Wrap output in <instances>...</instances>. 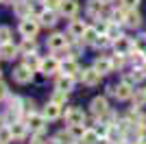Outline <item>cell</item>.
<instances>
[{
  "mask_svg": "<svg viewBox=\"0 0 146 144\" xmlns=\"http://www.w3.org/2000/svg\"><path fill=\"white\" fill-rule=\"evenodd\" d=\"M98 142V133L96 129H85L83 138H81V144H96Z\"/></svg>",
  "mask_w": 146,
  "mask_h": 144,
  "instance_id": "25",
  "label": "cell"
},
{
  "mask_svg": "<svg viewBox=\"0 0 146 144\" xmlns=\"http://www.w3.org/2000/svg\"><path fill=\"white\" fill-rule=\"evenodd\" d=\"M100 77H103V74H100L96 68H90V70L81 72V81H83L85 85H90V87H94V85L100 83Z\"/></svg>",
  "mask_w": 146,
  "mask_h": 144,
  "instance_id": "8",
  "label": "cell"
},
{
  "mask_svg": "<svg viewBox=\"0 0 146 144\" xmlns=\"http://www.w3.org/2000/svg\"><path fill=\"white\" fill-rule=\"evenodd\" d=\"M44 5H46V9H52V11H55V9L61 7V0H44Z\"/></svg>",
  "mask_w": 146,
  "mask_h": 144,
  "instance_id": "36",
  "label": "cell"
},
{
  "mask_svg": "<svg viewBox=\"0 0 146 144\" xmlns=\"http://www.w3.org/2000/svg\"><path fill=\"white\" fill-rule=\"evenodd\" d=\"M66 122L68 125H85V114L79 107H70L66 109Z\"/></svg>",
  "mask_w": 146,
  "mask_h": 144,
  "instance_id": "7",
  "label": "cell"
},
{
  "mask_svg": "<svg viewBox=\"0 0 146 144\" xmlns=\"http://www.w3.org/2000/svg\"><path fill=\"white\" fill-rule=\"evenodd\" d=\"M122 7H127V9H135V7L140 5V0H120Z\"/></svg>",
  "mask_w": 146,
  "mask_h": 144,
  "instance_id": "37",
  "label": "cell"
},
{
  "mask_svg": "<svg viewBox=\"0 0 146 144\" xmlns=\"http://www.w3.org/2000/svg\"><path fill=\"white\" fill-rule=\"evenodd\" d=\"M44 116H46V120H57L61 116V105L50 101L48 105H46V109H44Z\"/></svg>",
  "mask_w": 146,
  "mask_h": 144,
  "instance_id": "17",
  "label": "cell"
},
{
  "mask_svg": "<svg viewBox=\"0 0 146 144\" xmlns=\"http://www.w3.org/2000/svg\"><path fill=\"white\" fill-rule=\"evenodd\" d=\"M59 11L63 13V15H68V18H74L76 11H79V2H76V0H61Z\"/></svg>",
  "mask_w": 146,
  "mask_h": 144,
  "instance_id": "10",
  "label": "cell"
},
{
  "mask_svg": "<svg viewBox=\"0 0 146 144\" xmlns=\"http://www.w3.org/2000/svg\"><path fill=\"white\" fill-rule=\"evenodd\" d=\"M0 144H2V142H0Z\"/></svg>",
  "mask_w": 146,
  "mask_h": 144,
  "instance_id": "46",
  "label": "cell"
},
{
  "mask_svg": "<svg viewBox=\"0 0 146 144\" xmlns=\"http://www.w3.org/2000/svg\"><path fill=\"white\" fill-rule=\"evenodd\" d=\"M124 24H127V26H131V29H135V26H140V24H142V15L135 11V9H127Z\"/></svg>",
  "mask_w": 146,
  "mask_h": 144,
  "instance_id": "16",
  "label": "cell"
},
{
  "mask_svg": "<svg viewBox=\"0 0 146 144\" xmlns=\"http://www.w3.org/2000/svg\"><path fill=\"white\" fill-rule=\"evenodd\" d=\"M131 98H133V105L140 109V107H144V103H146V92H135Z\"/></svg>",
  "mask_w": 146,
  "mask_h": 144,
  "instance_id": "30",
  "label": "cell"
},
{
  "mask_svg": "<svg viewBox=\"0 0 146 144\" xmlns=\"http://www.w3.org/2000/svg\"><path fill=\"white\" fill-rule=\"evenodd\" d=\"M122 63H124V57H122L120 53H116L113 57H111V66H113V68H120Z\"/></svg>",
  "mask_w": 146,
  "mask_h": 144,
  "instance_id": "35",
  "label": "cell"
},
{
  "mask_svg": "<svg viewBox=\"0 0 146 144\" xmlns=\"http://www.w3.org/2000/svg\"><path fill=\"white\" fill-rule=\"evenodd\" d=\"M85 129H87L85 125H68V131H70V135H72L74 140H81V138H83Z\"/></svg>",
  "mask_w": 146,
  "mask_h": 144,
  "instance_id": "26",
  "label": "cell"
},
{
  "mask_svg": "<svg viewBox=\"0 0 146 144\" xmlns=\"http://www.w3.org/2000/svg\"><path fill=\"white\" fill-rule=\"evenodd\" d=\"M18 48L13 46L11 42H5V44H0V57H2V59H7V61H11V59H15V57H18Z\"/></svg>",
  "mask_w": 146,
  "mask_h": 144,
  "instance_id": "12",
  "label": "cell"
},
{
  "mask_svg": "<svg viewBox=\"0 0 146 144\" xmlns=\"http://www.w3.org/2000/svg\"><path fill=\"white\" fill-rule=\"evenodd\" d=\"M94 68H96L100 74H109L113 66H111V59H107V57H98V59L94 61Z\"/></svg>",
  "mask_w": 146,
  "mask_h": 144,
  "instance_id": "20",
  "label": "cell"
},
{
  "mask_svg": "<svg viewBox=\"0 0 146 144\" xmlns=\"http://www.w3.org/2000/svg\"><path fill=\"white\" fill-rule=\"evenodd\" d=\"M39 24H44V26H55V22H57V13L52 11V9H44L39 15Z\"/></svg>",
  "mask_w": 146,
  "mask_h": 144,
  "instance_id": "15",
  "label": "cell"
},
{
  "mask_svg": "<svg viewBox=\"0 0 146 144\" xmlns=\"http://www.w3.org/2000/svg\"><path fill=\"white\" fill-rule=\"evenodd\" d=\"M98 35H100V33L96 31V26H87V29L83 31V35H81V42L83 44H94L98 39Z\"/></svg>",
  "mask_w": 146,
  "mask_h": 144,
  "instance_id": "21",
  "label": "cell"
},
{
  "mask_svg": "<svg viewBox=\"0 0 146 144\" xmlns=\"http://www.w3.org/2000/svg\"><path fill=\"white\" fill-rule=\"evenodd\" d=\"M20 53H24V55H31V53H35L37 50V44H35V39L33 37H24V42L20 44V48H18Z\"/></svg>",
  "mask_w": 146,
  "mask_h": 144,
  "instance_id": "23",
  "label": "cell"
},
{
  "mask_svg": "<svg viewBox=\"0 0 146 144\" xmlns=\"http://www.w3.org/2000/svg\"><path fill=\"white\" fill-rule=\"evenodd\" d=\"M9 37H11V29L9 26H0V44L9 42Z\"/></svg>",
  "mask_w": 146,
  "mask_h": 144,
  "instance_id": "34",
  "label": "cell"
},
{
  "mask_svg": "<svg viewBox=\"0 0 146 144\" xmlns=\"http://www.w3.org/2000/svg\"><path fill=\"white\" fill-rule=\"evenodd\" d=\"M33 72H35V70H31L26 63H22V66H18L15 70H13V79H15L18 83H22V85L31 83V81H33Z\"/></svg>",
  "mask_w": 146,
  "mask_h": 144,
  "instance_id": "6",
  "label": "cell"
},
{
  "mask_svg": "<svg viewBox=\"0 0 146 144\" xmlns=\"http://www.w3.org/2000/svg\"><path fill=\"white\" fill-rule=\"evenodd\" d=\"M0 2H2V0H0Z\"/></svg>",
  "mask_w": 146,
  "mask_h": 144,
  "instance_id": "45",
  "label": "cell"
},
{
  "mask_svg": "<svg viewBox=\"0 0 146 144\" xmlns=\"http://www.w3.org/2000/svg\"><path fill=\"white\" fill-rule=\"evenodd\" d=\"M13 5H15V13H18L20 18H29V15H31V5H29V0H15Z\"/></svg>",
  "mask_w": 146,
  "mask_h": 144,
  "instance_id": "22",
  "label": "cell"
},
{
  "mask_svg": "<svg viewBox=\"0 0 146 144\" xmlns=\"http://www.w3.org/2000/svg\"><path fill=\"white\" fill-rule=\"evenodd\" d=\"M61 70V61L57 57H48V59H42V66H39V72L46 74V77H52L55 72Z\"/></svg>",
  "mask_w": 146,
  "mask_h": 144,
  "instance_id": "3",
  "label": "cell"
},
{
  "mask_svg": "<svg viewBox=\"0 0 146 144\" xmlns=\"http://www.w3.org/2000/svg\"><path fill=\"white\" fill-rule=\"evenodd\" d=\"M140 140H142V144H146V127H142V133H140Z\"/></svg>",
  "mask_w": 146,
  "mask_h": 144,
  "instance_id": "40",
  "label": "cell"
},
{
  "mask_svg": "<svg viewBox=\"0 0 146 144\" xmlns=\"http://www.w3.org/2000/svg\"><path fill=\"white\" fill-rule=\"evenodd\" d=\"M100 2H103V5H109V2H113V0H100Z\"/></svg>",
  "mask_w": 146,
  "mask_h": 144,
  "instance_id": "41",
  "label": "cell"
},
{
  "mask_svg": "<svg viewBox=\"0 0 146 144\" xmlns=\"http://www.w3.org/2000/svg\"><path fill=\"white\" fill-rule=\"evenodd\" d=\"M61 72H63V74H68V77H76L81 70H79V63H76L74 59H70V57H68V59L61 61Z\"/></svg>",
  "mask_w": 146,
  "mask_h": 144,
  "instance_id": "13",
  "label": "cell"
},
{
  "mask_svg": "<svg viewBox=\"0 0 146 144\" xmlns=\"http://www.w3.org/2000/svg\"><path fill=\"white\" fill-rule=\"evenodd\" d=\"M7 94H9V90H7V83H5V81H0V101H2V98H7Z\"/></svg>",
  "mask_w": 146,
  "mask_h": 144,
  "instance_id": "39",
  "label": "cell"
},
{
  "mask_svg": "<svg viewBox=\"0 0 146 144\" xmlns=\"http://www.w3.org/2000/svg\"><path fill=\"white\" fill-rule=\"evenodd\" d=\"M144 92H146V90H144Z\"/></svg>",
  "mask_w": 146,
  "mask_h": 144,
  "instance_id": "47",
  "label": "cell"
},
{
  "mask_svg": "<svg viewBox=\"0 0 146 144\" xmlns=\"http://www.w3.org/2000/svg\"><path fill=\"white\" fill-rule=\"evenodd\" d=\"M29 5H31V13H35V15H39V13L46 9L44 0H42V2H39V0H29Z\"/></svg>",
  "mask_w": 146,
  "mask_h": 144,
  "instance_id": "29",
  "label": "cell"
},
{
  "mask_svg": "<svg viewBox=\"0 0 146 144\" xmlns=\"http://www.w3.org/2000/svg\"><path fill=\"white\" fill-rule=\"evenodd\" d=\"M24 63L31 68V70H39V66H42V59H39L35 53H31V55H26V61H24Z\"/></svg>",
  "mask_w": 146,
  "mask_h": 144,
  "instance_id": "28",
  "label": "cell"
},
{
  "mask_svg": "<svg viewBox=\"0 0 146 144\" xmlns=\"http://www.w3.org/2000/svg\"><path fill=\"white\" fill-rule=\"evenodd\" d=\"M2 2H15V0H2Z\"/></svg>",
  "mask_w": 146,
  "mask_h": 144,
  "instance_id": "42",
  "label": "cell"
},
{
  "mask_svg": "<svg viewBox=\"0 0 146 144\" xmlns=\"http://www.w3.org/2000/svg\"><path fill=\"white\" fill-rule=\"evenodd\" d=\"M85 29H87V24L83 22V20H72V22H70V35L76 37V39H81V35H83Z\"/></svg>",
  "mask_w": 146,
  "mask_h": 144,
  "instance_id": "18",
  "label": "cell"
},
{
  "mask_svg": "<svg viewBox=\"0 0 146 144\" xmlns=\"http://www.w3.org/2000/svg\"><path fill=\"white\" fill-rule=\"evenodd\" d=\"M124 15H127V7H122V9H116V11L111 13V18H113V22H124Z\"/></svg>",
  "mask_w": 146,
  "mask_h": 144,
  "instance_id": "32",
  "label": "cell"
},
{
  "mask_svg": "<svg viewBox=\"0 0 146 144\" xmlns=\"http://www.w3.org/2000/svg\"><path fill=\"white\" fill-rule=\"evenodd\" d=\"M37 31H39V22L33 20V15L22 18V22H20V33H22L24 37H35Z\"/></svg>",
  "mask_w": 146,
  "mask_h": 144,
  "instance_id": "1",
  "label": "cell"
},
{
  "mask_svg": "<svg viewBox=\"0 0 146 144\" xmlns=\"http://www.w3.org/2000/svg\"><path fill=\"white\" fill-rule=\"evenodd\" d=\"M107 109H109V105H107V98H105V96H96V98L92 101V114L94 116H105Z\"/></svg>",
  "mask_w": 146,
  "mask_h": 144,
  "instance_id": "9",
  "label": "cell"
},
{
  "mask_svg": "<svg viewBox=\"0 0 146 144\" xmlns=\"http://www.w3.org/2000/svg\"><path fill=\"white\" fill-rule=\"evenodd\" d=\"M100 11H103V2L98 0V2H90L87 5V15L90 18H98L100 15Z\"/></svg>",
  "mask_w": 146,
  "mask_h": 144,
  "instance_id": "27",
  "label": "cell"
},
{
  "mask_svg": "<svg viewBox=\"0 0 146 144\" xmlns=\"http://www.w3.org/2000/svg\"><path fill=\"white\" fill-rule=\"evenodd\" d=\"M26 125H29L31 131L39 133V131H44V127H46V116H44V114H35V111H31L29 118H26Z\"/></svg>",
  "mask_w": 146,
  "mask_h": 144,
  "instance_id": "4",
  "label": "cell"
},
{
  "mask_svg": "<svg viewBox=\"0 0 146 144\" xmlns=\"http://www.w3.org/2000/svg\"><path fill=\"white\" fill-rule=\"evenodd\" d=\"M113 46H116V53H120V55H127V53H131L133 50V42L129 39V37H118L116 42H113Z\"/></svg>",
  "mask_w": 146,
  "mask_h": 144,
  "instance_id": "14",
  "label": "cell"
},
{
  "mask_svg": "<svg viewBox=\"0 0 146 144\" xmlns=\"http://www.w3.org/2000/svg\"><path fill=\"white\" fill-rule=\"evenodd\" d=\"M11 138H13V135H11V127H9V125H5V127L0 125V142L5 144V142H9Z\"/></svg>",
  "mask_w": 146,
  "mask_h": 144,
  "instance_id": "31",
  "label": "cell"
},
{
  "mask_svg": "<svg viewBox=\"0 0 146 144\" xmlns=\"http://www.w3.org/2000/svg\"><path fill=\"white\" fill-rule=\"evenodd\" d=\"M72 87H74V77L61 74V77L57 79V90H61V92H70Z\"/></svg>",
  "mask_w": 146,
  "mask_h": 144,
  "instance_id": "19",
  "label": "cell"
},
{
  "mask_svg": "<svg viewBox=\"0 0 146 144\" xmlns=\"http://www.w3.org/2000/svg\"><path fill=\"white\" fill-rule=\"evenodd\" d=\"M144 55H146V50H144Z\"/></svg>",
  "mask_w": 146,
  "mask_h": 144,
  "instance_id": "43",
  "label": "cell"
},
{
  "mask_svg": "<svg viewBox=\"0 0 146 144\" xmlns=\"http://www.w3.org/2000/svg\"><path fill=\"white\" fill-rule=\"evenodd\" d=\"M133 50H140V53L146 50V39H137V42L133 44Z\"/></svg>",
  "mask_w": 146,
  "mask_h": 144,
  "instance_id": "38",
  "label": "cell"
},
{
  "mask_svg": "<svg viewBox=\"0 0 146 144\" xmlns=\"http://www.w3.org/2000/svg\"><path fill=\"white\" fill-rule=\"evenodd\" d=\"M35 144H39V142H35Z\"/></svg>",
  "mask_w": 146,
  "mask_h": 144,
  "instance_id": "44",
  "label": "cell"
},
{
  "mask_svg": "<svg viewBox=\"0 0 146 144\" xmlns=\"http://www.w3.org/2000/svg\"><path fill=\"white\" fill-rule=\"evenodd\" d=\"M48 48L55 50V53H61V50H68V37L63 33H55V35L48 37Z\"/></svg>",
  "mask_w": 146,
  "mask_h": 144,
  "instance_id": "5",
  "label": "cell"
},
{
  "mask_svg": "<svg viewBox=\"0 0 146 144\" xmlns=\"http://www.w3.org/2000/svg\"><path fill=\"white\" fill-rule=\"evenodd\" d=\"M105 35L109 37L111 42H116L118 37H122V33H120V26H118V22H109V26H107V33Z\"/></svg>",
  "mask_w": 146,
  "mask_h": 144,
  "instance_id": "24",
  "label": "cell"
},
{
  "mask_svg": "<svg viewBox=\"0 0 146 144\" xmlns=\"http://www.w3.org/2000/svg\"><path fill=\"white\" fill-rule=\"evenodd\" d=\"M9 127H11V135H13V140H22L26 133H29V125L20 122V120H13Z\"/></svg>",
  "mask_w": 146,
  "mask_h": 144,
  "instance_id": "11",
  "label": "cell"
},
{
  "mask_svg": "<svg viewBox=\"0 0 146 144\" xmlns=\"http://www.w3.org/2000/svg\"><path fill=\"white\" fill-rule=\"evenodd\" d=\"M66 94H68V92L57 90L55 94H52V103H57V105H63V103H66Z\"/></svg>",
  "mask_w": 146,
  "mask_h": 144,
  "instance_id": "33",
  "label": "cell"
},
{
  "mask_svg": "<svg viewBox=\"0 0 146 144\" xmlns=\"http://www.w3.org/2000/svg\"><path fill=\"white\" fill-rule=\"evenodd\" d=\"M109 94H113L118 101H127V98H131V96H133V87H131V83L122 81V83L109 87Z\"/></svg>",
  "mask_w": 146,
  "mask_h": 144,
  "instance_id": "2",
  "label": "cell"
}]
</instances>
